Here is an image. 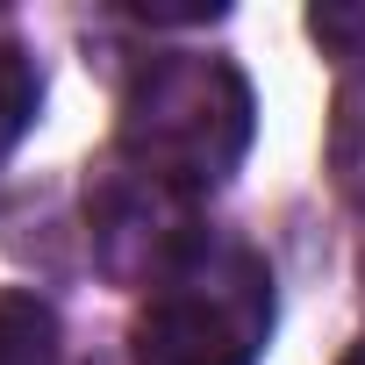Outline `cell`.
Listing matches in <instances>:
<instances>
[{
  "mask_svg": "<svg viewBox=\"0 0 365 365\" xmlns=\"http://www.w3.org/2000/svg\"><path fill=\"white\" fill-rule=\"evenodd\" d=\"M258 101L230 58H150L122 93L115 158L172 194H208L244 165Z\"/></svg>",
  "mask_w": 365,
  "mask_h": 365,
  "instance_id": "6da1fadb",
  "label": "cell"
},
{
  "mask_svg": "<svg viewBox=\"0 0 365 365\" xmlns=\"http://www.w3.org/2000/svg\"><path fill=\"white\" fill-rule=\"evenodd\" d=\"M0 365H65V322L29 287H0Z\"/></svg>",
  "mask_w": 365,
  "mask_h": 365,
  "instance_id": "277c9868",
  "label": "cell"
},
{
  "mask_svg": "<svg viewBox=\"0 0 365 365\" xmlns=\"http://www.w3.org/2000/svg\"><path fill=\"white\" fill-rule=\"evenodd\" d=\"M36 101H43V79H36V65H29V51L22 43H8L0 36V158L15 150V136L29 129V115H36Z\"/></svg>",
  "mask_w": 365,
  "mask_h": 365,
  "instance_id": "8992f818",
  "label": "cell"
},
{
  "mask_svg": "<svg viewBox=\"0 0 365 365\" xmlns=\"http://www.w3.org/2000/svg\"><path fill=\"white\" fill-rule=\"evenodd\" d=\"M86 222H93V251L115 279L129 287H158L179 258H187L208 230H194V201L143 179L136 165H108L101 187L86 194Z\"/></svg>",
  "mask_w": 365,
  "mask_h": 365,
  "instance_id": "3957f363",
  "label": "cell"
},
{
  "mask_svg": "<svg viewBox=\"0 0 365 365\" xmlns=\"http://www.w3.org/2000/svg\"><path fill=\"white\" fill-rule=\"evenodd\" d=\"M308 36L322 51H336V65H351V58H365V8H315Z\"/></svg>",
  "mask_w": 365,
  "mask_h": 365,
  "instance_id": "52a82bcc",
  "label": "cell"
},
{
  "mask_svg": "<svg viewBox=\"0 0 365 365\" xmlns=\"http://www.w3.org/2000/svg\"><path fill=\"white\" fill-rule=\"evenodd\" d=\"M344 365H365V344H351V351H344Z\"/></svg>",
  "mask_w": 365,
  "mask_h": 365,
  "instance_id": "ba28073f",
  "label": "cell"
},
{
  "mask_svg": "<svg viewBox=\"0 0 365 365\" xmlns=\"http://www.w3.org/2000/svg\"><path fill=\"white\" fill-rule=\"evenodd\" d=\"M329 172H336V194L365 208V58L344 65L329 101Z\"/></svg>",
  "mask_w": 365,
  "mask_h": 365,
  "instance_id": "5b68a950",
  "label": "cell"
},
{
  "mask_svg": "<svg viewBox=\"0 0 365 365\" xmlns=\"http://www.w3.org/2000/svg\"><path fill=\"white\" fill-rule=\"evenodd\" d=\"M265 344L272 265L237 237H201L136 315V365H258Z\"/></svg>",
  "mask_w": 365,
  "mask_h": 365,
  "instance_id": "7a4b0ae2",
  "label": "cell"
}]
</instances>
